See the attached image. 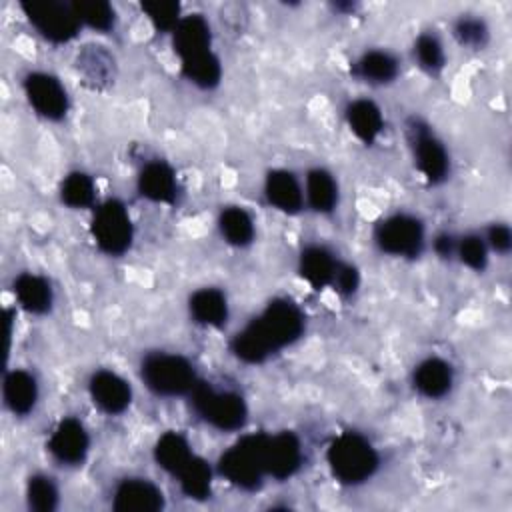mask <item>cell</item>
Wrapping results in <instances>:
<instances>
[{
  "mask_svg": "<svg viewBox=\"0 0 512 512\" xmlns=\"http://www.w3.org/2000/svg\"><path fill=\"white\" fill-rule=\"evenodd\" d=\"M304 332V316L288 298L272 300L264 312L232 338V352L246 364H260L270 354L296 342Z\"/></svg>",
  "mask_w": 512,
  "mask_h": 512,
  "instance_id": "1",
  "label": "cell"
},
{
  "mask_svg": "<svg viewBox=\"0 0 512 512\" xmlns=\"http://www.w3.org/2000/svg\"><path fill=\"white\" fill-rule=\"evenodd\" d=\"M326 458L332 474L342 484H360L378 468V454L374 446L356 432L340 434L330 444Z\"/></svg>",
  "mask_w": 512,
  "mask_h": 512,
  "instance_id": "2",
  "label": "cell"
},
{
  "mask_svg": "<svg viewBox=\"0 0 512 512\" xmlns=\"http://www.w3.org/2000/svg\"><path fill=\"white\" fill-rule=\"evenodd\" d=\"M142 378L158 396L190 394L198 384L192 364L178 354L154 352L142 362Z\"/></svg>",
  "mask_w": 512,
  "mask_h": 512,
  "instance_id": "3",
  "label": "cell"
},
{
  "mask_svg": "<svg viewBox=\"0 0 512 512\" xmlns=\"http://www.w3.org/2000/svg\"><path fill=\"white\" fill-rule=\"evenodd\" d=\"M192 406L198 416L218 430H238L244 426L248 410L240 394L224 390L218 392L206 382H198L192 392Z\"/></svg>",
  "mask_w": 512,
  "mask_h": 512,
  "instance_id": "4",
  "label": "cell"
},
{
  "mask_svg": "<svg viewBox=\"0 0 512 512\" xmlns=\"http://www.w3.org/2000/svg\"><path fill=\"white\" fill-rule=\"evenodd\" d=\"M262 440L264 434H250L228 448L218 460L220 474L242 490L260 488L266 474L262 466Z\"/></svg>",
  "mask_w": 512,
  "mask_h": 512,
  "instance_id": "5",
  "label": "cell"
},
{
  "mask_svg": "<svg viewBox=\"0 0 512 512\" xmlns=\"http://www.w3.org/2000/svg\"><path fill=\"white\" fill-rule=\"evenodd\" d=\"M22 10L30 24L50 42H70L78 34L80 22L70 4L56 0H28L22 2Z\"/></svg>",
  "mask_w": 512,
  "mask_h": 512,
  "instance_id": "6",
  "label": "cell"
},
{
  "mask_svg": "<svg viewBox=\"0 0 512 512\" xmlns=\"http://www.w3.org/2000/svg\"><path fill=\"white\" fill-rule=\"evenodd\" d=\"M132 234V222L122 202L108 200L98 206L92 218V236L102 252L112 256L126 252L132 244Z\"/></svg>",
  "mask_w": 512,
  "mask_h": 512,
  "instance_id": "7",
  "label": "cell"
},
{
  "mask_svg": "<svg viewBox=\"0 0 512 512\" xmlns=\"http://www.w3.org/2000/svg\"><path fill=\"white\" fill-rule=\"evenodd\" d=\"M374 238L382 252L414 258L424 246V226L414 216L394 214L376 226Z\"/></svg>",
  "mask_w": 512,
  "mask_h": 512,
  "instance_id": "8",
  "label": "cell"
},
{
  "mask_svg": "<svg viewBox=\"0 0 512 512\" xmlns=\"http://www.w3.org/2000/svg\"><path fill=\"white\" fill-rule=\"evenodd\" d=\"M408 138L414 150L418 170L426 176V180L430 184H440L442 180H446L450 160L442 142L430 132V128L422 120L412 118L408 122Z\"/></svg>",
  "mask_w": 512,
  "mask_h": 512,
  "instance_id": "9",
  "label": "cell"
},
{
  "mask_svg": "<svg viewBox=\"0 0 512 512\" xmlns=\"http://www.w3.org/2000/svg\"><path fill=\"white\" fill-rule=\"evenodd\" d=\"M302 464V448L300 440L292 432L280 434H264L262 440V466L264 472L276 480H286Z\"/></svg>",
  "mask_w": 512,
  "mask_h": 512,
  "instance_id": "10",
  "label": "cell"
},
{
  "mask_svg": "<svg viewBox=\"0 0 512 512\" xmlns=\"http://www.w3.org/2000/svg\"><path fill=\"white\" fill-rule=\"evenodd\" d=\"M24 92L32 108L48 118V120H60L68 112V96L62 84L46 74V72H32L24 78Z\"/></svg>",
  "mask_w": 512,
  "mask_h": 512,
  "instance_id": "11",
  "label": "cell"
},
{
  "mask_svg": "<svg viewBox=\"0 0 512 512\" xmlns=\"http://www.w3.org/2000/svg\"><path fill=\"white\" fill-rule=\"evenodd\" d=\"M112 506L116 512H158L164 508V496L150 480L126 478L118 484Z\"/></svg>",
  "mask_w": 512,
  "mask_h": 512,
  "instance_id": "12",
  "label": "cell"
},
{
  "mask_svg": "<svg viewBox=\"0 0 512 512\" xmlns=\"http://www.w3.org/2000/svg\"><path fill=\"white\" fill-rule=\"evenodd\" d=\"M88 434L80 420L64 418L48 440V450L62 464H80L88 454Z\"/></svg>",
  "mask_w": 512,
  "mask_h": 512,
  "instance_id": "13",
  "label": "cell"
},
{
  "mask_svg": "<svg viewBox=\"0 0 512 512\" xmlns=\"http://www.w3.org/2000/svg\"><path fill=\"white\" fill-rule=\"evenodd\" d=\"M90 396L106 414H120L132 400V390L124 378L110 370H98L90 378Z\"/></svg>",
  "mask_w": 512,
  "mask_h": 512,
  "instance_id": "14",
  "label": "cell"
},
{
  "mask_svg": "<svg viewBox=\"0 0 512 512\" xmlns=\"http://www.w3.org/2000/svg\"><path fill=\"white\" fill-rule=\"evenodd\" d=\"M76 70L82 76L84 84L94 90H104L114 84L116 78V62L114 56L96 44L84 46L76 56Z\"/></svg>",
  "mask_w": 512,
  "mask_h": 512,
  "instance_id": "15",
  "label": "cell"
},
{
  "mask_svg": "<svg viewBox=\"0 0 512 512\" xmlns=\"http://www.w3.org/2000/svg\"><path fill=\"white\" fill-rule=\"evenodd\" d=\"M212 34L210 26L200 14H190L180 18L176 28L172 30V46L180 60L204 54L210 50Z\"/></svg>",
  "mask_w": 512,
  "mask_h": 512,
  "instance_id": "16",
  "label": "cell"
},
{
  "mask_svg": "<svg viewBox=\"0 0 512 512\" xmlns=\"http://www.w3.org/2000/svg\"><path fill=\"white\" fill-rule=\"evenodd\" d=\"M138 192L152 202L174 204L178 192L174 170L160 160L146 164L138 176Z\"/></svg>",
  "mask_w": 512,
  "mask_h": 512,
  "instance_id": "17",
  "label": "cell"
},
{
  "mask_svg": "<svg viewBox=\"0 0 512 512\" xmlns=\"http://www.w3.org/2000/svg\"><path fill=\"white\" fill-rule=\"evenodd\" d=\"M264 194L272 206L282 212L296 214L302 208V190L294 174L288 170H272L264 182Z\"/></svg>",
  "mask_w": 512,
  "mask_h": 512,
  "instance_id": "18",
  "label": "cell"
},
{
  "mask_svg": "<svg viewBox=\"0 0 512 512\" xmlns=\"http://www.w3.org/2000/svg\"><path fill=\"white\" fill-rule=\"evenodd\" d=\"M2 392H4L6 406L14 414H18V416L28 414L34 408L36 400H38L36 380L26 370H12V372H8L6 378H4Z\"/></svg>",
  "mask_w": 512,
  "mask_h": 512,
  "instance_id": "19",
  "label": "cell"
},
{
  "mask_svg": "<svg viewBox=\"0 0 512 512\" xmlns=\"http://www.w3.org/2000/svg\"><path fill=\"white\" fill-rule=\"evenodd\" d=\"M336 268H338V262L324 246H308L300 254V264H298L300 276L316 290L332 284Z\"/></svg>",
  "mask_w": 512,
  "mask_h": 512,
  "instance_id": "20",
  "label": "cell"
},
{
  "mask_svg": "<svg viewBox=\"0 0 512 512\" xmlns=\"http://www.w3.org/2000/svg\"><path fill=\"white\" fill-rule=\"evenodd\" d=\"M14 294L20 306L32 314H46L52 308L50 282L38 274L24 272L14 280Z\"/></svg>",
  "mask_w": 512,
  "mask_h": 512,
  "instance_id": "21",
  "label": "cell"
},
{
  "mask_svg": "<svg viewBox=\"0 0 512 512\" xmlns=\"http://www.w3.org/2000/svg\"><path fill=\"white\" fill-rule=\"evenodd\" d=\"M414 386L426 398H442L452 388V368L440 358H428L414 370Z\"/></svg>",
  "mask_w": 512,
  "mask_h": 512,
  "instance_id": "22",
  "label": "cell"
},
{
  "mask_svg": "<svg viewBox=\"0 0 512 512\" xmlns=\"http://www.w3.org/2000/svg\"><path fill=\"white\" fill-rule=\"evenodd\" d=\"M346 120L350 130L366 144H372L384 126L380 108L370 100L352 102L346 108Z\"/></svg>",
  "mask_w": 512,
  "mask_h": 512,
  "instance_id": "23",
  "label": "cell"
},
{
  "mask_svg": "<svg viewBox=\"0 0 512 512\" xmlns=\"http://www.w3.org/2000/svg\"><path fill=\"white\" fill-rule=\"evenodd\" d=\"M190 314L204 326H222L228 318L226 296L218 288H202L190 298Z\"/></svg>",
  "mask_w": 512,
  "mask_h": 512,
  "instance_id": "24",
  "label": "cell"
},
{
  "mask_svg": "<svg viewBox=\"0 0 512 512\" xmlns=\"http://www.w3.org/2000/svg\"><path fill=\"white\" fill-rule=\"evenodd\" d=\"M194 454L190 452V446L186 442V438L178 432H166L158 438L156 448H154V458L158 462V466L174 476H178V472L188 464V460Z\"/></svg>",
  "mask_w": 512,
  "mask_h": 512,
  "instance_id": "25",
  "label": "cell"
},
{
  "mask_svg": "<svg viewBox=\"0 0 512 512\" xmlns=\"http://www.w3.org/2000/svg\"><path fill=\"white\" fill-rule=\"evenodd\" d=\"M354 74L370 84H388L398 74V62L388 52L370 50L354 64Z\"/></svg>",
  "mask_w": 512,
  "mask_h": 512,
  "instance_id": "26",
  "label": "cell"
},
{
  "mask_svg": "<svg viewBox=\"0 0 512 512\" xmlns=\"http://www.w3.org/2000/svg\"><path fill=\"white\" fill-rule=\"evenodd\" d=\"M306 196L316 212H330L338 202V188L330 172L316 168L308 172Z\"/></svg>",
  "mask_w": 512,
  "mask_h": 512,
  "instance_id": "27",
  "label": "cell"
},
{
  "mask_svg": "<svg viewBox=\"0 0 512 512\" xmlns=\"http://www.w3.org/2000/svg\"><path fill=\"white\" fill-rule=\"evenodd\" d=\"M182 492L192 500H204L210 496L212 488V470L206 460L192 456L188 464L178 472Z\"/></svg>",
  "mask_w": 512,
  "mask_h": 512,
  "instance_id": "28",
  "label": "cell"
},
{
  "mask_svg": "<svg viewBox=\"0 0 512 512\" xmlns=\"http://www.w3.org/2000/svg\"><path fill=\"white\" fill-rule=\"evenodd\" d=\"M182 62V74L196 86L200 88H214L220 82L222 76V68H220V60L216 58V54L212 50L180 60Z\"/></svg>",
  "mask_w": 512,
  "mask_h": 512,
  "instance_id": "29",
  "label": "cell"
},
{
  "mask_svg": "<svg viewBox=\"0 0 512 512\" xmlns=\"http://www.w3.org/2000/svg\"><path fill=\"white\" fill-rule=\"evenodd\" d=\"M220 232L234 246H246L254 238V222L244 208L230 206L220 214Z\"/></svg>",
  "mask_w": 512,
  "mask_h": 512,
  "instance_id": "30",
  "label": "cell"
},
{
  "mask_svg": "<svg viewBox=\"0 0 512 512\" xmlns=\"http://www.w3.org/2000/svg\"><path fill=\"white\" fill-rule=\"evenodd\" d=\"M72 12L80 24H86L92 30L108 32L114 26V8L104 0H76L70 2Z\"/></svg>",
  "mask_w": 512,
  "mask_h": 512,
  "instance_id": "31",
  "label": "cell"
},
{
  "mask_svg": "<svg viewBox=\"0 0 512 512\" xmlns=\"http://www.w3.org/2000/svg\"><path fill=\"white\" fill-rule=\"evenodd\" d=\"M62 202L70 208H88L94 202V184L84 172H70L60 188Z\"/></svg>",
  "mask_w": 512,
  "mask_h": 512,
  "instance_id": "32",
  "label": "cell"
},
{
  "mask_svg": "<svg viewBox=\"0 0 512 512\" xmlns=\"http://www.w3.org/2000/svg\"><path fill=\"white\" fill-rule=\"evenodd\" d=\"M28 506L36 512H52L58 504V490L48 476H32L26 486Z\"/></svg>",
  "mask_w": 512,
  "mask_h": 512,
  "instance_id": "33",
  "label": "cell"
},
{
  "mask_svg": "<svg viewBox=\"0 0 512 512\" xmlns=\"http://www.w3.org/2000/svg\"><path fill=\"white\" fill-rule=\"evenodd\" d=\"M142 10L162 32H172L180 22V4L176 0H146L142 2Z\"/></svg>",
  "mask_w": 512,
  "mask_h": 512,
  "instance_id": "34",
  "label": "cell"
},
{
  "mask_svg": "<svg viewBox=\"0 0 512 512\" xmlns=\"http://www.w3.org/2000/svg\"><path fill=\"white\" fill-rule=\"evenodd\" d=\"M416 58L420 62V66L428 72H438L444 66V50L442 44L438 42L436 36L432 34H422L416 40Z\"/></svg>",
  "mask_w": 512,
  "mask_h": 512,
  "instance_id": "35",
  "label": "cell"
},
{
  "mask_svg": "<svg viewBox=\"0 0 512 512\" xmlns=\"http://www.w3.org/2000/svg\"><path fill=\"white\" fill-rule=\"evenodd\" d=\"M456 252L460 256V260L472 268V270H478L482 272L486 268V262H488V254H486V244L480 236L476 234H468L464 236L458 244H456Z\"/></svg>",
  "mask_w": 512,
  "mask_h": 512,
  "instance_id": "36",
  "label": "cell"
},
{
  "mask_svg": "<svg viewBox=\"0 0 512 512\" xmlns=\"http://www.w3.org/2000/svg\"><path fill=\"white\" fill-rule=\"evenodd\" d=\"M454 36L462 46L468 48H482L488 40V28L480 18L464 16L454 26Z\"/></svg>",
  "mask_w": 512,
  "mask_h": 512,
  "instance_id": "37",
  "label": "cell"
},
{
  "mask_svg": "<svg viewBox=\"0 0 512 512\" xmlns=\"http://www.w3.org/2000/svg\"><path fill=\"white\" fill-rule=\"evenodd\" d=\"M338 288L340 294L348 296V294H354L358 284H360V274L354 266L350 264H338L336 268V274H334V280H332Z\"/></svg>",
  "mask_w": 512,
  "mask_h": 512,
  "instance_id": "38",
  "label": "cell"
},
{
  "mask_svg": "<svg viewBox=\"0 0 512 512\" xmlns=\"http://www.w3.org/2000/svg\"><path fill=\"white\" fill-rule=\"evenodd\" d=\"M488 242L490 246L500 252V254H506L512 246V232L508 226L504 224H494L488 228Z\"/></svg>",
  "mask_w": 512,
  "mask_h": 512,
  "instance_id": "39",
  "label": "cell"
},
{
  "mask_svg": "<svg viewBox=\"0 0 512 512\" xmlns=\"http://www.w3.org/2000/svg\"><path fill=\"white\" fill-rule=\"evenodd\" d=\"M434 250H436V254H440L442 258L450 256V254L456 250L454 238H452V236H448V234H440V236H436V240H434Z\"/></svg>",
  "mask_w": 512,
  "mask_h": 512,
  "instance_id": "40",
  "label": "cell"
}]
</instances>
